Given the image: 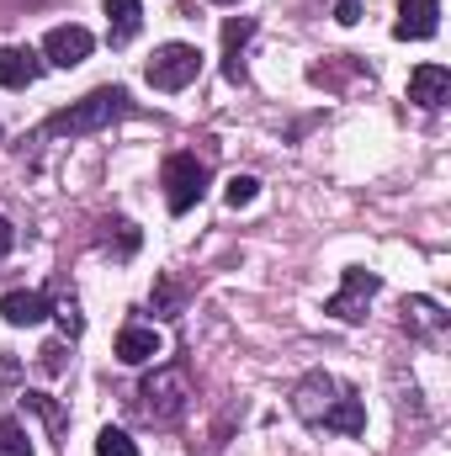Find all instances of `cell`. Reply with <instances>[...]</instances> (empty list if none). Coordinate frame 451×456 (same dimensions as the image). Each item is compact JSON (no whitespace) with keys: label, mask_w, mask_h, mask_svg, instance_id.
<instances>
[{"label":"cell","mask_w":451,"mask_h":456,"mask_svg":"<svg viewBox=\"0 0 451 456\" xmlns=\"http://www.w3.org/2000/svg\"><path fill=\"white\" fill-rule=\"evenodd\" d=\"M107 21H112V43H133L138 27H144V5L138 0H102Z\"/></svg>","instance_id":"obj_14"},{"label":"cell","mask_w":451,"mask_h":456,"mask_svg":"<svg viewBox=\"0 0 451 456\" xmlns=\"http://www.w3.org/2000/svg\"><path fill=\"white\" fill-rule=\"evenodd\" d=\"M37 75H43V64L32 48H0V86L5 91H27Z\"/></svg>","instance_id":"obj_13"},{"label":"cell","mask_w":451,"mask_h":456,"mask_svg":"<svg viewBox=\"0 0 451 456\" xmlns=\"http://www.w3.org/2000/svg\"><path fill=\"white\" fill-rule=\"evenodd\" d=\"M160 181H165L170 213H192V208L202 202V191H208V165H202L197 154H170L165 170H160Z\"/></svg>","instance_id":"obj_4"},{"label":"cell","mask_w":451,"mask_h":456,"mask_svg":"<svg viewBox=\"0 0 451 456\" xmlns=\"http://www.w3.org/2000/svg\"><path fill=\"white\" fill-rule=\"evenodd\" d=\"M197 75H202V53L192 43H165L149 59V86L154 91H186Z\"/></svg>","instance_id":"obj_5"},{"label":"cell","mask_w":451,"mask_h":456,"mask_svg":"<svg viewBox=\"0 0 451 456\" xmlns=\"http://www.w3.org/2000/svg\"><path fill=\"white\" fill-rule=\"evenodd\" d=\"M218 5H239V0H218Z\"/></svg>","instance_id":"obj_24"},{"label":"cell","mask_w":451,"mask_h":456,"mask_svg":"<svg viewBox=\"0 0 451 456\" xmlns=\"http://www.w3.org/2000/svg\"><path fill=\"white\" fill-rule=\"evenodd\" d=\"M0 456H32V441L16 419H0Z\"/></svg>","instance_id":"obj_16"},{"label":"cell","mask_w":451,"mask_h":456,"mask_svg":"<svg viewBox=\"0 0 451 456\" xmlns=\"http://www.w3.org/2000/svg\"><path fill=\"white\" fill-rule=\"evenodd\" d=\"M255 197H260V181H255V175H234V181L224 186V202H228V208H250Z\"/></svg>","instance_id":"obj_17"},{"label":"cell","mask_w":451,"mask_h":456,"mask_svg":"<svg viewBox=\"0 0 451 456\" xmlns=\"http://www.w3.org/2000/svg\"><path fill=\"white\" fill-rule=\"evenodd\" d=\"M436 27H441V0H404L398 21H393V37L425 43V37H436Z\"/></svg>","instance_id":"obj_8"},{"label":"cell","mask_w":451,"mask_h":456,"mask_svg":"<svg viewBox=\"0 0 451 456\" xmlns=\"http://www.w3.org/2000/svg\"><path fill=\"white\" fill-rule=\"evenodd\" d=\"M96 456H138V446H133L122 430H112V425H107V430L96 436Z\"/></svg>","instance_id":"obj_18"},{"label":"cell","mask_w":451,"mask_h":456,"mask_svg":"<svg viewBox=\"0 0 451 456\" xmlns=\"http://www.w3.org/2000/svg\"><path fill=\"white\" fill-rule=\"evenodd\" d=\"M447 96H451V69L447 64H420V69L409 75V102H414V107L436 112V107H447Z\"/></svg>","instance_id":"obj_9"},{"label":"cell","mask_w":451,"mask_h":456,"mask_svg":"<svg viewBox=\"0 0 451 456\" xmlns=\"http://www.w3.org/2000/svg\"><path fill=\"white\" fill-rule=\"evenodd\" d=\"M292 409L308 425H319V430H340V436H361L366 430V403L345 382H335L330 371H308L292 387Z\"/></svg>","instance_id":"obj_1"},{"label":"cell","mask_w":451,"mask_h":456,"mask_svg":"<svg viewBox=\"0 0 451 456\" xmlns=\"http://www.w3.org/2000/svg\"><path fill=\"white\" fill-rule=\"evenodd\" d=\"M11 244H16V228H11V224H5V218H0V260L11 255Z\"/></svg>","instance_id":"obj_23"},{"label":"cell","mask_w":451,"mask_h":456,"mask_svg":"<svg viewBox=\"0 0 451 456\" xmlns=\"http://www.w3.org/2000/svg\"><path fill=\"white\" fill-rule=\"evenodd\" d=\"M186 403H192V377H186V366H154V377H144V387H138V414L154 419V425L181 419Z\"/></svg>","instance_id":"obj_3"},{"label":"cell","mask_w":451,"mask_h":456,"mask_svg":"<svg viewBox=\"0 0 451 456\" xmlns=\"http://www.w3.org/2000/svg\"><path fill=\"white\" fill-rule=\"evenodd\" d=\"M154 297H160V308H165V319H176V308H181V297H176V287H170V281H160V287H154Z\"/></svg>","instance_id":"obj_20"},{"label":"cell","mask_w":451,"mask_h":456,"mask_svg":"<svg viewBox=\"0 0 451 456\" xmlns=\"http://www.w3.org/2000/svg\"><path fill=\"white\" fill-rule=\"evenodd\" d=\"M250 32H255V21H250V16H234V21L224 27V53H228L224 75H228V80H239V48H244V37H250Z\"/></svg>","instance_id":"obj_15"},{"label":"cell","mask_w":451,"mask_h":456,"mask_svg":"<svg viewBox=\"0 0 451 456\" xmlns=\"http://www.w3.org/2000/svg\"><path fill=\"white\" fill-rule=\"evenodd\" d=\"M43 371H64V345H43Z\"/></svg>","instance_id":"obj_21"},{"label":"cell","mask_w":451,"mask_h":456,"mask_svg":"<svg viewBox=\"0 0 451 456\" xmlns=\"http://www.w3.org/2000/svg\"><path fill=\"white\" fill-rule=\"evenodd\" d=\"M404 330L420 335V340H441V335H447L441 303H436V297H409V303H404Z\"/></svg>","instance_id":"obj_12"},{"label":"cell","mask_w":451,"mask_h":456,"mask_svg":"<svg viewBox=\"0 0 451 456\" xmlns=\"http://www.w3.org/2000/svg\"><path fill=\"white\" fill-rule=\"evenodd\" d=\"M53 319H59V330H64V335H80V330H86V319H80V303H75V297H59Z\"/></svg>","instance_id":"obj_19"},{"label":"cell","mask_w":451,"mask_h":456,"mask_svg":"<svg viewBox=\"0 0 451 456\" xmlns=\"http://www.w3.org/2000/svg\"><path fill=\"white\" fill-rule=\"evenodd\" d=\"M48 292H5L0 297V319L5 324H16V330H32V324H43L48 319Z\"/></svg>","instance_id":"obj_11"},{"label":"cell","mask_w":451,"mask_h":456,"mask_svg":"<svg viewBox=\"0 0 451 456\" xmlns=\"http://www.w3.org/2000/svg\"><path fill=\"white\" fill-rule=\"evenodd\" d=\"M91 48H96V37H91L86 27H53V32L43 37V59H48V64H59V69L86 64V59H91Z\"/></svg>","instance_id":"obj_7"},{"label":"cell","mask_w":451,"mask_h":456,"mask_svg":"<svg viewBox=\"0 0 451 456\" xmlns=\"http://www.w3.org/2000/svg\"><path fill=\"white\" fill-rule=\"evenodd\" d=\"M377 292H382V276L356 265V271H345V281H340L335 297L324 303V314H335L340 324H361V319H366V303H372Z\"/></svg>","instance_id":"obj_6"},{"label":"cell","mask_w":451,"mask_h":456,"mask_svg":"<svg viewBox=\"0 0 451 456\" xmlns=\"http://www.w3.org/2000/svg\"><path fill=\"white\" fill-rule=\"evenodd\" d=\"M122 112H127V96H122L117 86H102V91H91L86 102L53 112L43 122V133H48V138H86V133H102L107 122H117Z\"/></svg>","instance_id":"obj_2"},{"label":"cell","mask_w":451,"mask_h":456,"mask_svg":"<svg viewBox=\"0 0 451 456\" xmlns=\"http://www.w3.org/2000/svg\"><path fill=\"white\" fill-rule=\"evenodd\" d=\"M154 355H165V340H160L154 324H127V330L117 335V361H127V366H149Z\"/></svg>","instance_id":"obj_10"},{"label":"cell","mask_w":451,"mask_h":456,"mask_svg":"<svg viewBox=\"0 0 451 456\" xmlns=\"http://www.w3.org/2000/svg\"><path fill=\"white\" fill-rule=\"evenodd\" d=\"M335 21H340V27H356V21H361V5H356V0H340V5H335Z\"/></svg>","instance_id":"obj_22"}]
</instances>
